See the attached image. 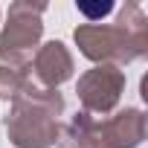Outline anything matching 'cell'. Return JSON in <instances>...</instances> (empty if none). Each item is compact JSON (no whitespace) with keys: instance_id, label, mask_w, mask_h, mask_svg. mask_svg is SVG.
<instances>
[{"instance_id":"277c9868","label":"cell","mask_w":148,"mask_h":148,"mask_svg":"<svg viewBox=\"0 0 148 148\" xmlns=\"http://www.w3.org/2000/svg\"><path fill=\"white\" fill-rule=\"evenodd\" d=\"M125 84H128V76L119 67L99 64V67L84 70L79 76V82H76V96H79L82 110L90 113V116H99V119L110 116L119 108Z\"/></svg>"},{"instance_id":"6da1fadb","label":"cell","mask_w":148,"mask_h":148,"mask_svg":"<svg viewBox=\"0 0 148 148\" xmlns=\"http://www.w3.org/2000/svg\"><path fill=\"white\" fill-rule=\"evenodd\" d=\"M73 41L93 67L110 64L122 70L148 55V15L139 3L128 0L116 12V23H79Z\"/></svg>"},{"instance_id":"9c48e42d","label":"cell","mask_w":148,"mask_h":148,"mask_svg":"<svg viewBox=\"0 0 148 148\" xmlns=\"http://www.w3.org/2000/svg\"><path fill=\"white\" fill-rule=\"evenodd\" d=\"M0 18H3V12H0Z\"/></svg>"},{"instance_id":"52a82bcc","label":"cell","mask_w":148,"mask_h":148,"mask_svg":"<svg viewBox=\"0 0 148 148\" xmlns=\"http://www.w3.org/2000/svg\"><path fill=\"white\" fill-rule=\"evenodd\" d=\"M29 55H12L0 52V99L12 102L21 87L29 82Z\"/></svg>"},{"instance_id":"3957f363","label":"cell","mask_w":148,"mask_h":148,"mask_svg":"<svg viewBox=\"0 0 148 148\" xmlns=\"http://www.w3.org/2000/svg\"><path fill=\"white\" fill-rule=\"evenodd\" d=\"M145 139V113L142 108H122L99 119L84 110H76L58 131L61 148H139Z\"/></svg>"},{"instance_id":"5b68a950","label":"cell","mask_w":148,"mask_h":148,"mask_svg":"<svg viewBox=\"0 0 148 148\" xmlns=\"http://www.w3.org/2000/svg\"><path fill=\"white\" fill-rule=\"evenodd\" d=\"M44 12H47V3H32V0L12 3L6 23L0 29V52L32 58V52L41 47V38H44Z\"/></svg>"},{"instance_id":"ba28073f","label":"cell","mask_w":148,"mask_h":148,"mask_svg":"<svg viewBox=\"0 0 148 148\" xmlns=\"http://www.w3.org/2000/svg\"><path fill=\"white\" fill-rule=\"evenodd\" d=\"M113 9H116V6L108 3V0H105V3H102V0H99V3H84V0H76V12L84 18V23H102Z\"/></svg>"},{"instance_id":"7a4b0ae2","label":"cell","mask_w":148,"mask_h":148,"mask_svg":"<svg viewBox=\"0 0 148 148\" xmlns=\"http://www.w3.org/2000/svg\"><path fill=\"white\" fill-rule=\"evenodd\" d=\"M67 102L58 90L41 87L38 82H26L21 93L12 99L9 116L3 122V131L15 148H52L58 142L61 122Z\"/></svg>"},{"instance_id":"8992f818","label":"cell","mask_w":148,"mask_h":148,"mask_svg":"<svg viewBox=\"0 0 148 148\" xmlns=\"http://www.w3.org/2000/svg\"><path fill=\"white\" fill-rule=\"evenodd\" d=\"M73 73H76V58H73V52L67 49L64 41H44L32 52L29 79L38 82L41 87L58 90L64 82L73 79Z\"/></svg>"}]
</instances>
